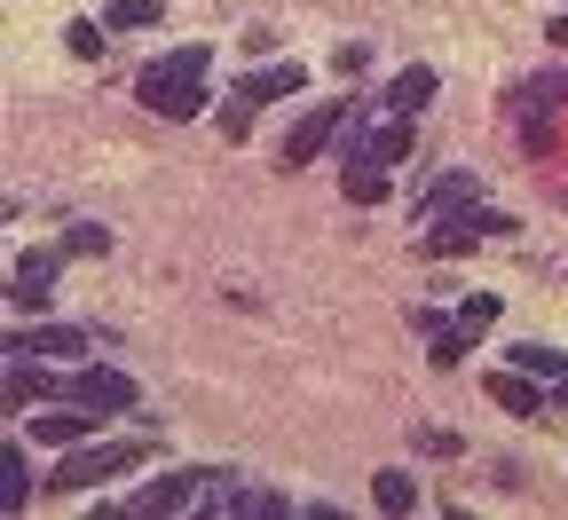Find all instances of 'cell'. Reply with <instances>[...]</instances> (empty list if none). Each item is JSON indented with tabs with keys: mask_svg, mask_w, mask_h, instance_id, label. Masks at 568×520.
<instances>
[{
	"mask_svg": "<svg viewBox=\"0 0 568 520\" xmlns=\"http://www.w3.org/2000/svg\"><path fill=\"white\" fill-rule=\"evenodd\" d=\"M205 71H213V48H166V55L142 63L134 95L151 103L159 119H197V103H205Z\"/></svg>",
	"mask_w": 568,
	"mask_h": 520,
	"instance_id": "obj_1",
	"label": "cell"
},
{
	"mask_svg": "<svg viewBox=\"0 0 568 520\" xmlns=\"http://www.w3.org/2000/svg\"><path fill=\"white\" fill-rule=\"evenodd\" d=\"M142 458H151V441H80V450L55 458L48 489H55V497H80V489H95V481H111V473H134Z\"/></svg>",
	"mask_w": 568,
	"mask_h": 520,
	"instance_id": "obj_2",
	"label": "cell"
},
{
	"mask_svg": "<svg viewBox=\"0 0 568 520\" xmlns=\"http://www.w3.org/2000/svg\"><path fill=\"white\" fill-rule=\"evenodd\" d=\"M126 512H142V520H159V512H230V473H166V481H142Z\"/></svg>",
	"mask_w": 568,
	"mask_h": 520,
	"instance_id": "obj_3",
	"label": "cell"
},
{
	"mask_svg": "<svg viewBox=\"0 0 568 520\" xmlns=\"http://www.w3.org/2000/svg\"><path fill=\"white\" fill-rule=\"evenodd\" d=\"M521 221L514 213H489V205H458V213H435L426 221V261H458V253H474V237H514Z\"/></svg>",
	"mask_w": 568,
	"mask_h": 520,
	"instance_id": "obj_4",
	"label": "cell"
},
{
	"mask_svg": "<svg viewBox=\"0 0 568 520\" xmlns=\"http://www.w3.org/2000/svg\"><path fill=\"white\" fill-rule=\"evenodd\" d=\"M347 119H355L347 103H316V111H301V119H293V134H284V159H276V166H316Z\"/></svg>",
	"mask_w": 568,
	"mask_h": 520,
	"instance_id": "obj_5",
	"label": "cell"
},
{
	"mask_svg": "<svg viewBox=\"0 0 568 520\" xmlns=\"http://www.w3.org/2000/svg\"><path fill=\"white\" fill-rule=\"evenodd\" d=\"M71 402H88V410H134V402H142V387L126 379V370H103V363H88L80 379H71Z\"/></svg>",
	"mask_w": 568,
	"mask_h": 520,
	"instance_id": "obj_6",
	"label": "cell"
},
{
	"mask_svg": "<svg viewBox=\"0 0 568 520\" xmlns=\"http://www.w3.org/2000/svg\"><path fill=\"white\" fill-rule=\"evenodd\" d=\"M55 268H63V253H24V261H17V276H9V300H17L24 316H40V308L55 300V292H48V284H55Z\"/></svg>",
	"mask_w": 568,
	"mask_h": 520,
	"instance_id": "obj_7",
	"label": "cell"
},
{
	"mask_svg": "<svg viewBox=\"0 0 568 520\" xmlns=\"http://www.w3.org/2000/svg\"><path fill=\"white\" fill-rule=\"evenodd\" d=\"M489 402H497V410H514V418H545L552 395H545V379H529V370L514 363V370H489Z\"/></svg>",
	"mask_w": 568,
	"mask_h": 520,
	"instance_id": "obj_8",
	"label": "cell"
},
{
	"mask_svg": "<svg viewBox=\"0 0 568 520\" xmlns=\"http://www.w3.org/2000/svg\"><path fill=\"white\" fill-rule=\"evenodd\" d=\"M95 418L103 410H88V402L48 410V418H32V441H48V450H80V441H95Z\"/></svg>",
	"mask_w": 568,
	"mask_h": 520,
	"instance_id": "obj_9",
	"label": "cell"
},
{
	"mask_svg": "<svg viewBox=\"0 0 568 520\" xmlns=\"http://www.w3.org/2000/svg\"><path fill=\"white\" fill-rule=\"evenodd\" d=\"M339 197H347V205H379V197H387V166H379L372 151H347V159H339Z\"/></svg>",
	"mask_w": 568,
	"mask_h": 520,
	"instance_id": "obj_10",
	"label": "cell"
},
{
	"mask_svg": "<svg viewBox=\"0 0 568 520\" xmlns=\"http://www.w3.org/2000/svg\"><path fill=\"white\" fill-rule=\"evenodd\" d=\"M301 88H308V71H301L293 55H284V63H261V71H245V80H237L245 103H276V95H301Z\"/></svg>",
	"mask_w": 568,
	"mask_h": 520,
	"instance_id": "obj_11",
	"label": "cell"
},
{
	"mask_svg": "<svg viewBox=\"0 0 568 520\" xmlns=\"http://www.w3.org/2000/svg\"><path fill=\"white\" fill-rule=\"evenodd\" d=\"M410 324L426 332V347H435V370H458V363H466V347H474L466 324H443L435 308H410Z\"/></svg>",
	"mask_w": 568,
	"mask_h": 520,
	"instance_id": "obj_12",
	"label": "cell"
},
{
	"mask_svg": "<svg viewBox=\"0 0 568 520\" xmlns=\"http://www.w3.org/2000/svg\"><path fill=\"white\" fill-rule=\"evenodd\" d=\"M426 103H435V63H403L395 71V80H387V111H426Z\"/></svg>",
	"mask_w": 568,
	"mask_h": 520,
	"instance_id": "obj_13",
	"label": "cell"
},
{
	"mask_svg": "<svg viewBox=\"0 0 568 520\" xmlns=\"http://www.w3.org/2000/svg\"><path fill=\"white\" fill-rule=\"evenodd\" d=\"M9 355H88V332H71V324H32L9 339Z\"/></svg>",
	"mask_w": 568,
	"mask_h": 520,
	"instance_id": "obj_14",
	"label": "cell"
},
{
	"mask_svg": "<svg viewBox=\"0 0 568 520\" xmlns=\"http://www.w3.org/2000/svg\"><path fill=\"white\" fill-rule=\"evenodd\" d=\"M32 504V466H24V441H0V512H24Z\"/></svg>",
	"mask_w": 568,
	"mask_h": 520,
	"instance_id": "obj_15",
	"label": "cell"
},
{
	"mask_svg": "<svg viewBox=\"0 0 568 520\" xmlns=\"http://www.w3.org/2000/svg\"><path fill=\"white\" fill-rule=\"evenodd\" d=\"M458 205H474V174H443L435 190L418 197V221H435V213H458Z\"/></svg>",
	"mask_w": 568,
	"mask_h": 520,
	"instance_id": "obj_16",
	"label": "cell"
},
{
	"mask_svg": "<svg viewBox=\"0 0 568 520\" xmlns=\"http://www.w3.org/2000/svg\"><path fill=\"white\" fill-rule=\"evenodd\" d=\"M364 151H372L379 166H403V159H410V111H395V119H387V126L364 142Z\"/></svg>",
	"mask_w": 568,
	"mask_h": 520,
	"instance_id": "obj_17",
	"label": "cell"
},
{
	"mask_svg": "<svg viewBox=\"0 0 568 520\" xmlns=\"http://www.w3.org/2000/svg\"><path fill=\"white\" fill-rule=\"evenodd\" d=\"M372 504L379 512H418V481L410 473H372Z\"/></svg>",
	"mask_w": 568,
	"mask_h": 520,
	"instance_id": "obj_18",
	"label": "cell"
},
{
	"mask_svg": "<svg viewBox=\"0 0 568 520\" xmlns=\"http://www.w3.org/2000/svg\"><path fill=\"white\" fill-rule=\"evenodd\" d=\"M103 24L111 32H159V0H111Z\"/></svg>",
	"mask_w": 568,
	"mask_h": 520,
	"instance_id": "obj_19",
	"label": "cell"
},
{
	"mask_svg": "<svg viewBox=\"0 0 568 520\" xmlns=\"http://www.w3.org/2000/svg\"><path fill=\"white\" fill-rule=\"evenodd\" d=\"M276 512H293L276 489H230V520H276Z\"/></svg>",
	"mask_w": 568,
	"mask_h": 520,
	"instance_id": "obj_20",
	"label": "cell"
},
{
	"mask_svg": "<svg viewBox=\"0 0 568 520\" xmlns=\"http://www.w3.org/2000/svg\"><path fill=\"white\" fill-rule=\"evenodd\" d=\"M514 363L529 370V379H560V370H568V347H537V339H521Z\"/></svg>",
	"mask_w": 568,
	"mask_h": 520,
	"instance_id": "obj_21",
	"label": "cell"
},
{
	"mask_svg": "<svg viewBox=\"0 0 568 520\" xmlns=\"http://www.w3.org/2000/svg\"><path fill=\"white\" fill-rule=\"evenodd\" d=\"M103 32H111V24H88V17H80V24H63V48L80 55V63H95V55H103Z\"/></svg>",
	"mask_w": 568,
	"mask_h": 520,
	"instance_id": "obj_22",
	"label": "cell"
},
{
	"mask_svg": "<svg viewBox=\"0 0 568 520\" xmlns=\"http://www.w3.org/2000/svg\"><path fill=\"white\" fill-rule=\"evenodd\" d=\"M458 324H466V332H474V339H481V332H489V324H497V292H474V300H466V308H458Z\"/></svg>",
	"mask_w": 568,
	"mask_h": 520,
	"instance_id": "obj_23",
	"label": "cell"
},
{
	"mask_svg": "<svg viewBox=\"0 0 568 520\" xmlns=\"http://www.w3.org/2000/svg\"><path fill=\"white\" fill-rule=\"evenodd\" d=\"M560 95H568V80H537V88L521 95V103H529V126H537L545 111H560Z\"/></svg>",
	"mask_w": 568,
	"mask_h": 520,
	"instance_id": "obj_24",
	"label": "cell"
},
{
	"mask_svg": "<svg viewBox=\"0 0 568 520\" xmlns=\"http://www.w3.org/2000/svg\"><path fill=\"white\" fill-rule=\"evenodd\" d=\"M63 253H95V261H103V253H111V230H95V221H80V230L63 237Z\"/></svg>",
	"mask_w": 568,
	"mask_h": 520,
	"instance_id": "obj_25",
	"label": "cell"
},
{
	"mask_svg": "<svg viewBox=\"0 0 568 520\" xmlns=\"http://www.w3.org/2000/svg\"><path fill=\"white\" fill-rule=\"evenodd\" d=\"M245 126H253V103H245V95H237V103H230V111H222V134H230V142H237V134H245Z\"/></svg>",
	"mask_w": 568,
	"mask_h": 520,
	"instance_id": "obj_26",
	"label": "cell"
},
{
	"mask_svg": "<svg viewBox=\"0 0 568 520\" xmlns=\"http://www.w3.org/2000/svg\"><path fill=\"white\" fill-rule=\"evenodd\" d=\"M545 40H552V48H568V17H552V24H545Z\"/></svg>",
	"mask_w": 568,
	"mask_h": 520,
	"instance_id": "obj_27",
	"label": "cell"
},
{
	"mask_svg": "<svg viewBox=\"0 0 568 520\" xmlns=\"http://www.w3.org/2000/svg\"><path fill=\"white\" fill-rule=\"evenodd\" d=\"M552 410H568V370H560V379H552Z\"/></svg>",
	"mask_w": 568,
	"mask_h": 520,
	"instance_id": "obj_28",
	"label": "cell"
}]
</instances>
